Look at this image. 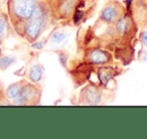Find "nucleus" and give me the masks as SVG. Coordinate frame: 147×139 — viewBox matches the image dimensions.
Masks as SVG:
<instances>
[{
    "label": "nucleus",
    "mask_w": 147,
    "mask_h": 139,
    "mask_svg": "<svg viewBox=\"0 0 147 139\" xmlns=\"http://www.w3.org/2000/svg\"><path fill=\"white\" fill-rule=\"evenodd\" d=\"M55 19L51 14V11L45 0H37L36 7L31 18L25 21L15 30L18 36L22 37L29 43H34L40 36L53 24Z\"/></svg>",
    "instance_id": "obj_1"
},
{
    "label": "nucleus",
    "mask_w": 147,
    "mask_h": 139,
    "mask_svg": "<svg viewBox=\"0 0 147 139\" xmlns=\"http://www.w3.org/2000/svg\"><path fill=\"white\" fill-rule=\"evenodd\" d=\"M37 0H7V14L14 31L33 15Z\"/></svg>",
    "instance_id": "obj_2"
},
{
    "label": "nucleus",
    "mask_w": 147,
    "mask_h": 139,
    "mask_svg": "<svg viewBox=\"0 0 147 139\" xmlns=\"http://www.w3.org/2000/svg\"><path fill=\"white\" fill-rule=\"evenodd\" d=\"M55 21H69L75 18L83 0H45Z\"/></svg>",
    "instance_id": "obj_3"
},
{
    "label": "nucleus",
    "mask_w": 147,
    "mask_h": 139,
    "mask_svg": "<svg viewBox=\"0 0 147 139\" xmlns=\"http://www.w3.org/2000/svg\"><path fill=\"white\" fill-rule=\"evenodd\" d=\"M106 88L90 82L81 89L79 93V104L86 106H98L106 104Z\"/></svg>",
    "instance_id": "obj_4"
},
{
    "label": "nucleus",
    "mask_w": 147,
    "mask_h": 139,
    "mask_svg": "<svg viewBox=\"0 0 147 139\" xmlns=\"http://www.w3.org/2000/svg\"><path fill=\"white\" fill-rule=\"evenodd\" d=\"M112 29L120 41L131 43L136 36L139 27L135 22L132 14L127 8V12L115 24L112 25Z\"/></svg>",
    "instance_id": "obj_5"
},
{
    "label": "nucleus",
    "mask_w": 147,
    "mask_h": 139,
    "mask_svg": "<svg viewBox=\"0 0 147 139\" xmlns=\"http://www.w3.org/2000/svg\"><path fill=\"white\" fill-rule=\"evenodd\" d=\"M83 61L92 65H113L114 55L109 49H103L101 47L92 45L87 47L83 51Z\"/></svg>",
    "instance_id": "obj_6"
},
{
    "label": "nucleus",
    "mask_w": 147,
    "mask_h": 139,
    "mask_svg": "<svg viewBox=\"0 0 147 139\" xmlns=\"http://www.w3.org/2000/svg\"><path fill=\"white\" fill-rule=\"evenodd\" d=\"M127 12V7L119 1L110 0L101 9L97 23L104 25H113Z\"/></svg>",
    "instance_id": "obj_7"
},
{
    "label": "nucleus",
    "mask_w": 147,
    "mask_h": 139,
    "mask_svg": "<svg viewBox=\"0 0 147 139\" xmlns=\"http://www.w3.org/2000/svg\"><path fill=\"white\" fill-rule=\"evenodd\" d=\"M42 88L40 84H34L25 79L19 92V106H34L40 103Z\"/></svg>",
    "instance_id": "obj_8"
},
{
    "label": "nucleus",
    "mask_w": 147,
    "mask_h": 139,
    "mask_svg": "<svg viewBox=\"0 0 147 139\" xmlns=\"http://www.w3.org/2000/svg\"><path fill=\"white\" fill-rule=\"evenodd\" d=\"M16 34L13 29L7 12L0 9V45H4L6 40H8L11 35Z\"/></svg>",
    "instance_id": "obj_9"
},
{
    "label": "nucleus",
    "mask_w": 147,
    "mask_h": 139,
    "mask_svg": "<svg viewBox=\"0 0 147 139\" xmlns=\"http://www.w3.org/2000/svg\"><path fill=\"white\" fill-rule=\"evenodd\" d=\"M27 81L34 84H40L45 77V69L39 63H33L29 65L24 74Z\"/></svg>",
    "instance_id": "obj_10"
},
{
    "label": "nucleus",
    "mask_w": 147,
    "mask_h": 139,
    "mask_svg": "<svg viewBox=\"0 0 147 139\" xmlns=\"http://www.w3.org/2000/svg\"><path fill=\"white\" fill-rule=\"evenodd\" d=\"M24 81H25V79L19 80V81H17V82L12 83V84L9 85L6 89H4L5 96L10 101L12 106H19V92H20L21 86H22Z\"/></svg>",
    "instance_id": "obj_11"
},
{
    "label": "nucleus",
    "mask_w": 147,
    "mask_h": 139,
    "mask_svg": "<svg viewBox=\"0 0 147 139\" xmlns=\"http://www.w3.org/2000/svg\"><path fill=\"white\" fill-rule=\"evenodd\" d=\"M14 61H15L14 57H11V55H7L3 53V55L0 57V70H1V71H5V70L8 69Z\"/></svg>",
    "instance_id": "obj_12"
},
{
    "label": "nucleus",
    "mask_w": 147,
    "mask_h": 139,
    "mask_svg": "<svg viewBox=\"0 0 147 139\" xmlns=\"http://www.w3.org/2000/svg\"><path fill=\"white\" fill-rule=\"evenodd\" d=\"M67 37V35L65 34V33L57 31V32L51 33V35L49 37V40L51 41V43H61L65 40Z\"/></svg>",
    "instance_id": "obj_13"
},
{
    "label": "nucleus",
    "mask_w": 147,
    "mask_h": 139,
    "mask_svg": "<svg viewBox=\"0 0 147 139\" xmlns=\"http://www.w3.org/2000/svg\"><path fill=\"white\" fill-rule=\"evenodd\" d=\"M138 40L142 43V45L145 49H147V29H142V30L139 32Z\"/></svg>",
    "instance_id": "obj_14"
},
{
    "label": "nucleus",
    "mask_w": 147,
    "mask_h": 139,
    "mask_svg": "<svg viewBox=\"0 0 147 139\" xmlns=\"http://www.w3.org/2000/svg\"><path fill=\"white\" fill-rule=\"evenodd\" d=\"M138 59H140L141 61L147 63V49H141V51L138 55Z\"/></svg>",
    "instance_id": "obj_15"
},
{
    "label": "nucleus",
    "mask_w": 147,
    "mask_h": 139,
    "mask_svg": "<svg viewBox=\"0 0 147 139\" xmlns=\"http://www.w3.org/2000/svg\"><path fill=\"white\" fill-rule=\"evenodd\" d=\"M7 0H0V9H2V7L6 4Z\"/></svg>",
    "instance_id": "obj_16"
},
{
    "label": "nucleus",
    "mask_w": 147,
    "mask_h": 139,
    "mask_svg": "<svg viewBox=\"0 0 147 139\" xmlns=\"http://www.w3.org/2000/svg\"><path fill=\"white\" fill-rule=\"evenodd\" d=\"M2 55H3V49H2V47H0V57H1Z\"/></svg>",
    "instance_id": "obj_17"
},
{
    "label": "nucleus",
    "mask_w": 147,
    "mask_h": 139,
    "mask_svg": "<svg viewBox=\"0 0 147 139\" xmlns=\"http://www.w3.org/2000/svg\"><path fill=\"white\" fill-rule=\"evenodd\" d=\"M83 1H84V2H90L91 0H83Z\"/></svg>",
    "instance_id": "obj_18"
},
{
    "label": "nucleus",
    "mask_w": 147,
    "mask_h": 139,
    "mask_svg": "<svg viewBox=\"0 0 147 139\" xmlns=\"http://www.w3.org/2000/svg\"><path fill=\"white\" fill-rule=\"evenodd\" d=\"M0 84H1V82H0Z\"/></svg>",
    "instance_id": "obj_19"
}]
</instances>
